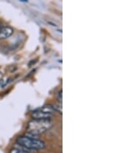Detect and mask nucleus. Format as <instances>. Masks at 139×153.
<instances>
[{"mask_svg":"<svg viewBox=\"0 0 139 153\" xmlns=\"http://www.w3.org/2000/svg\"><path fill=\"white\" fill-rule=\"evenodd\" d=\"M16 143L21 147L27 150H41L45 148V143L39 139H33L26 136L19 137L16 140Z\"/></svg>","mask_w":139,"mask_h":153,"instance_id":"nucleus-2","label":"nucleus"},{"mask_svg":"<svg viewBox=\"0 0 139 153\" xmlns=\"http://www.w3.org/2000/svg\"><path fill=\"white\" fill-rule=\"evenodd\" d=\"M14 30L11 27H3L0 30V40L7 39L12 35Z\"/></svg>","mask_w":139,"mask_h":153,"instance_id":"nucleus-4","label":"nucleus"},{"mask_svg":"<svg viewBox=\"0 0 139 153\" xmlns=\"http://www.w3.org/2000/svg\"><path fill=\"white\" fill-rule=\"evenodd\" d=\"M62 95H63V94H62V91H59V93L57 94V98L60 103L62 102Z\"/></svg>","mask_w":139,"mask_h":153,"instance_id":"nucleus-7","label":"nucleus"},{"mask_svg":"<svg viewBox=\"0 0 139 153\" xmlns=\"http://www.w3.org/2000/svg\"><path fill=\"white\" fill-rule=\"evenodd\" d=\"M3 27V25H2V23H0V30L2 29V28Z\"/></svg>","mask_w":139,"mask_h":153,"instance_id":"nucleus-8","label":"nucleus"},{"mask_svg":"<svg viewBox=\"0 0 139 153\" xmlns=\"http://www.w3.org/2000/svg\"><path fill=\"white\" fill-rule=\"evenodd\" d=\"M53 108L45 106L39 110L35 111L32 114V118L35 120H50L53 115Z\"/></svg>","mask_w":139,"mask_h":153,"instance_id":"nucleus-3","label":"nucleus"},{"mask_svg":"<svg viewBox=\"0 0 139 153\" xmlns=\"http://www.w3.org/2000/svg\"><path fill=\"white\" fill-rule=\"evenodd\" d=\"M9 153H29V150L24 149H19V148H12L9 151Z\"/></svg>","mask_w":139,"mask_h":153,"instance_id":"nucleus-5","label":"nucleus"},{"mask_svg":"<svg viewBox=\"0 0 139 153\" xmlns=\"http://www.w3.org/2000/svg\"><path fill=\"white\" fill-rule=\"evenodd\" d=\"M53 126L50 120H35L29 121L27 126V133L26 136L33 139H38V136L43 134Z\"/></svg>","mask_w":139,"mask_h":153,"instance_id":"nucleus-1","label":"nucleus"},{"mask_svg":"<svg viewBox=\"0 0 139 153\" xmlns=\"http://www.w3.org/2000/svg\"><path fill=\"white\" fill-rule=\"evenodd\" d=\"M52 108H53V110L57 111L58 112H59L60 114L62 113V104H54Z\"/></svg>","mask_w":139,"mask_h":153,"instance_id":"nucleus-6","label":"nucleus"}]
</instances>
